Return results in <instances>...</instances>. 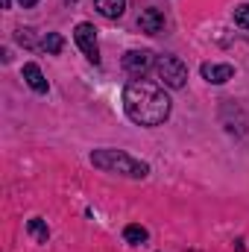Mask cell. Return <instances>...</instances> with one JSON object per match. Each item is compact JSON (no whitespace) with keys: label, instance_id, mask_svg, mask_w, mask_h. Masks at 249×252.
Here are the masks:
<instances>
[{"label":"cell","instance_id":"13","mask_svg":"<svg viewBox=\"0 0 249 252\" xmlns=\"http://www.w3.org/2000/svg\"><path fill=\"white\" fill-rule=\"evenodd\" d=\"M235 24H238L241 30H249V3H244V6L235 9Z\"/></svg>","mask_w":249,"mask_h":252},{"label":"cell","instance_id":"7","mask_svg":"<svg viewBox=\"0 0 249 252\" xmlns=\"http://www.w3.org/2000/svg\"><path fill=\"white\" fill-rule=\"evenodd\" d=\"M199 73H202V79H208L211 85H223V82H229V79L235 76V67H232V64L205 62L202 67H199Z\"/></svg>","mask_w":249,"mask_h":252},{"label":"cell","instance_id":"5","mask_svg":"<svg viewBox=\"0 0 249 252\" xmlns=\"http://www.w3.org/2000/svg\"><path fill=\"white\" fill-rule=\"evenodd\" d=\"M124 67H126V73H132V76H144L153 67V53L150 50H129L124 56Z\"/></svg>","mask_w":249,"mask_h":252},{"label":"cell","instance_id":"3","mask_svg":"<svg viewBox=\"0 0 249 252\" xmlns=\"http://www.w3.org/2000/svg\"><path fill=\"white\" fill-rule=\"evenodd\" d=\"M156 70H158V79H161L167 88H182L187 82V67H185V62L176 59V56H158Z\"/></svg>","mask_w":249,"mask_h":252},{"label":"cell","instance_id":"14","mask_svg":"<svg viewBox=\"0 0 249 252\" xmlns=\"http://www.w3.org/2000/svg\"><path fill=\"white\" fill-rule=\"evenodd\" d=\"M18 3H21V6H24V9H30V6H35V3H38V0H18Z\"/></svg>","mask_w":249,"mask_h":252},{"label":"cell","instance_id":"12","mask_svg":"<svg viewBox=\"0 0 249 252\" xmlns=\"http://www.w3.org/2000/svg\"><path fill=\"white\" fill-rule=\"evenodd\" d=\"M62 47H64V38L59 35V32H47V35H44V41H41V50H44V53H50V56H59V53H62Z\"/></svg>","mask_w":249,"mask_h":252},{"label":"cell","instance_id":"2","mask_svg":"<svg viewBox=\"0 0 249 252\" xmlns=\"http://www.w3.org/2000/svg\"><path fill=\"white\" fill-rule=\"evenodd\" d=\"M91 164L100 167V170H106V173H121V176H129V179L150 176V164L132 158L124 150H94L91 153Z\"/></svg>","mask_w":249,"mask_h":252},{"label":"cell","instance_id":"15","mask_svg":"<svg viewBox=\"0 0 249 252\" xmlns=\"http://www.w3.org/2000/svg\"><path fill=\"white\" fill-rule=\"evenodd\" d=\"M0 3H3V9H9V3H12V0H0Z\"/></svg>","mask_w":249,"mask_h":252},{"label":"cell","instance_id":"11","mask_svg":"<svg viewBox=\"0 0 249 252\" xmlns=\"http://www.w3.org/2000/svg\"><path fill=\"white\" fill-rule=\"evenodd\" d=\"M27 232H30L38 244H47V238H50V229H47V223H44L41 217H32V220L27 223Z\"/></svg>","mask_w":249,"mask_h":252},{"label":"cell","instance_id":"10","mask_svg":"<svg viewBox=\"0 0 249 252\" xmlns=\"http://www.w3.org/2000/svg\"><path fill=\"white\" fill-rule=\"evenodd\" d=\"M124 238H126V244H132V247H141V244H147L150 232H147L144 226L132 223V226H126V229H124Z\"/></svg>","mask_w":249,"mask_h":252},{"label":"cell","instance_id":"8","mask_svg":"<svg viewBox=\"0 0 249 252\" xmlns=\"http://www.w3.org/2000/svg\"><path fill=\"white\" fill-rule=\"evenodd\" d=\"M24 79H27V85L35 91V94H47V79H44V73H41V67L35 62H27L24 64Z\"/></svg>","mask_w":249,"mask_h":252},{"label":"cell","instance_id":"9","mask_svg":"<svg viewBox=\"0 0 249 252\" xmlns=\"http://www.w3.org/2000/svg\"><path fill=\"white\" fill-rule=\"evenodd\" d=\"M94 6L103 18H121L126 12V0H94Z\"/></svg>","mask_w":249,"mask_h":252},{"label":"cell","instance_id":"1","mask_svg":"<svg viewBox=\"0 0 249 252\" xmlns=\"http://www.w3.org/2000/svg\"><path fill=\"white\" fill-rule=\"evenodd\" d=\"M124 112L138 126H158L170 118V97L144 79H135L124 88Z\"/></svg>","mask_w":249,"mask_h":252},{"label":"cell","instance_id":"4","mask_svg":"<svg viewBox=\"0 0 249 252\" xmlns=\"http://www.w3.org/2000/svg\"><path fill=\"white\" fill-rule=\"evenodd\" d=\"M73 38H76L79 50L88 56V62L100 64V47H97V30H94V24H76Z\"/></svg>","mask_w":249,"mask_h":252},{"label":"cell","instance_id":"6","mask_svg":"<svg viewBox=\"0 0 249 252\" xmlns=\"http://www.w3.org/2000/svg\"><path fill=\"white\" fill-rule=\"evenodd\" d=\"M138 30L141 32H147V35H156V32H161L164 30V12L161 9H144L141 12V18H138Z\"/></svg>","mask_w":249,"mask_h":252}]
</instances>
